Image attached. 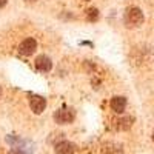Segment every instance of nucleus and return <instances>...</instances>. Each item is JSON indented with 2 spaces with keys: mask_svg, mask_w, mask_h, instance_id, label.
Returning a JSON list of instances; mask_svg holds the SVG:
<instances>
[{
  "mask_svg": "<svg viewBox=\"0 0 154 154\" xmlns=\"http://www.w3.org/2000/svg\"><path fill=\"white\" fill-rule=\"evenodd\" d=\"M125 25L128 28H137L143 23V12L137 6H130L125 11Z\"/></svg>",
  "mask_w": 154,
  "mask_h": 154,
  "instance_id": "nucleus-1",
  "label": "nucleus"
},
{
  "mask_svg": "<svg viewBox=\"0 0 154 154\" xmlns=\"http://www.w3.org/2000/svg\"><path fill=\"white\" fill-rule=\"evenodd\" d=\"M74 109L68 108V106H63L60 108L59 111H56L54 114V120L59 123V125H65V123H71L74 120Z\"/></svg>",
  "mask_w": 154,
  "mask_h": 154,
  "instance_id": "nucleus-2",
  "label": "nucleus"
},
{
  "mask_svg": "<svg viewBox=\"0 0 154 154\" xmlns=\"http://www.w3.org/2000/svg\"><path fill=\"white\" fill-rule=\"evenodd\" d=\"M35 49H37V42L34 40L32 37H26L25 40L20 43L19 46V53L22 56H31L35 53Z\"/></svg>",
  "mask_w": 154,
  "mask_h": 154,
  "instance_id": "nucleus-3",
  "label": "nucleus"
},
{
  "mask_svg": "<svg viewBox=\"0 0 154 154\" xmlns=\"http://www.w3.org/2000/svg\"><path fill=\"white\" fill-rule=\"evenodd\" d=\"M29 108L34 114H42L46 108V100L40 96H31L29 99Z\"/></svg>",
  "mask_w": 154,
  "mask_h": 154,
  "instance_id": "nucleus-4",
  "label": "nucleus"
},
{
  "mask_svg": "<svg viewBox=\"0 0 154 154\" xmlns=\"http://www.w3.org/2000/svg\"><path fill=\"white\" fill-rule=\"evenodd\" d=\"M56 154H74L75 152V145L72 142H68V140H60V142L56 143L54 148Z\"/></svg>",
  "mask_w": 154,
  "mask_h": 154,
  "instance_id": "nucleus-5",
  "label": "nucleus"
},
{
  "mask_svg": "<svg viewBox=\"0 0 154 154\" xmlns=\"http://www.w3.org/2000/svg\"><path fill=\"white\" fill-rule=\"evenodd\" d=\"M35 68L40 72H49L51 68H53V62L48 56H38L35 59Z\"/></svg>",
  "mask_w": 154,
  "mask_h": 154,
  "instance_id": "nucleus-6",
  "label": "nucleus"
},
{
  "mask_svg": "<svg viewBox=\"0 0 154 154\" xmlns=\"http://www.w3.org/2000/svg\"><path fill=\"white\" fill-rule=\"evenodd\" d=\"M126 108V99L122 97V96H117V97H112L111 99V109L117 114H122Z\"/></svg>",
  "mask_w": 154,
  "mask_h": 154,
  "instance_id": "nucleus-7",
  "label": "nucleus"
},
{
  "mask_svg": "<svg viewBox=\"0 0 154 154\" xmlns=\"http://www.w3.org/2000/svg\"><path fill=\"white\" fill-rule=\"evenodd\" d=\"M133 122H134L133 117H130V116H125V117H122V119H119L117 122H116V128H117V130H120V131L130 130V128L133 126Z\"/></svg>",
  "mask_w": 154,
  "mask_h": 154,
  "instance_id": "nucleus-8",
  "label": "nucleus"
},
{
  "mask_svg": "<svg viewBox=\"0 0 154 154\" xmlns=\"http://www.w3.org/2000/svg\"><path fill=\"white\" fill-rule=\"evenodd\" d=\"M86 17H88V20H91V22L97 20V17H99V12H97V9H96V8L88 9V11H86Z\"/></svg>",
  "mask_w": 154,
  "mask_h": 154,
  "instance_id": "nucleus-9",
  "label": "nucleus"
},
{
  "mask_svg": "<svg viewBox=\"0 0 154 154\" xmlns=\"http://www.w3.org/2000/svg\"><path fill=\"white\" fill-rule=\"evenodd\" d=\"M6 2H8V0H0V8H3L6 5Z\"/></svg>",
  "mask_w": 154,
  "mask_h": 154,
  "instance_id": "nucleus-10",
  "label": "nucleus"
},
{
  "mask_svg": "<svg viewBox=\"0 0 154 154\" xmlns=\"http://www.w3.org/2000/svg\"><path fill=\"white\" fill-rule=\"evenodd\" d=\"M0 97H2V88H0Z\"/></svg>",
  "mask_w": 154,
  "mask_h": 154,
  "instance_id": "nucleus-11",
  "label": "nucleus"
},
{
  "mask_svg": "<svg viewBox=\"0 0 154 154\" xmlns=\"http://www.w3.org/2000/svg\"><path fill=\"white\" fill-rule=\"evenodd\" d=\"M28 2H37V0H28Z\"/></svg>",
  "mask_w": 154,
  "mask_h": 154,
  "instance_id": "nucleus-12",
  "label": "nucleus"
},
{
  "mask_svg": "<svg viewBox=\"0 0 154 154\" xmlns=\"http://www.w3.org/2000/svg\"><path fill=\"white\" fill-rule=\"evenodd\" d=\"M152 142H154V133H152Z\"/></svg>",
  "mask_w": 154,
  "mask_h": 154,
  "instance_id": "nucleus-13",
  "label": "nucleus"
}]
</instances>
